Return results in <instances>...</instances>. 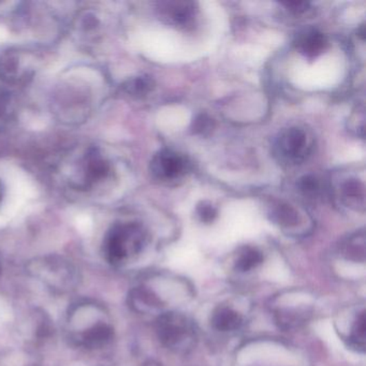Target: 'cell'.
Returning a JSON list of instances; mask_svg holds the SVG:
<instances>
[{
  "mask_svg": "<svg viewBox=\"0 0 366 366\" xmlns=\"http://www.w3.org/2000/svg\"><path fill=\"white\" fill-rule=\"evenodd\" d=\"M343 255L346 259L364 262L365 260V238L364 233L356 234L347 241L343 247Z\"/></svg>",
  "mask_w": 366,
  "mask_h": 366,
  "instance_id": "7c38bea8",
  "label": "cell"
},
{
  "mask_svg": "<svg viewBox=\"0 0 366 366\" xmlns=\"http://www.w3.org/2000/svg\"><path fill=\"white\" fill-rule=\"evenodd\" d=\"M343 196L347 205L364 209V186L361 182L356 180H350L345 183L343 186Z\"/></svg>",
  "mask_w": 366,
  "mask_h": 366,
  "instance_id": "8fae6325",
  "label": "cell"
},
{
  "mask_svg": "<svg viewBox=\"0 0 366 366\" xmlns=\"http://www.w3.org/2000/svg\"><path fill=\"white\" fill-rule=\"evenodd\" d=\"M154 88V81L148 77H139L134 80L129 81L126 84L127 92L131 95L142 96L151 92Z\"/></svg>",
  "mask_w": 366,
  "mask_h": 366,
  "instance_id": "2e32d148",
  "label": "cell"
},
{
  "mask_svg": "<svg viewBox=\"0 0 366 366\" xmlns=\"http://www.w3.org/2000/svg\"><path fill=\"white\" fill-rule=\"evenodd\" d=\"M129 301H130V305L132 306L134 311L141 314H148L157 311L159 306H161L159 298L152 291L142 288V287L131 291L130 296H129Z\"/></svg>",
  "mask_w": 366,
  "mask_h": 366,
  "instance_id": "9c48e42d",
  "label": "cell"
},
{
  "mask_svg": "<svg viewBox=\"0 0 366 366\" xmlns=\"http://www.w3.org/2000/svg\"><path fill=\"white\" fill-rule=\"evenodd\" d=\"M156 331L158 338L170 349L185 352L194 346L196 338L194 325L181 314L165 313L159 316Z\"/></svg>",
  "mask_w": 366,
  "mask_h": 366,
  "instance_id": "3957f363",
  "label": "cell"
},
{
  "mask_svg": "<svg viewBox=\"0 0 366 366\" xmlns=\"http://www.w3.org/2000/svg\"><path fill=\"white\" fill-rule=\"evenodd\" d=\"M113 336H114V332L111 325L99 321L96 325L83 330L79 334L78 340L86 348L95 349V348H101L109 344Z\"/></svg>",
  "mask_w": 366,
  "mask_h": 366,
  "instance_id": "ba28073f",
  "label": "cell"
},
{
  "mask_svg": "<svg viewBox=\"0 0 366 366\" xmlns=\"http://www.w3.org/2000/svg\"><path fill=\"white\" fill-rule=\"evenodd\" d=\"M196 214L199 216L200 221L209 223L216 218L217 211H216L215 207L212 204L207 203V202H201L198 205Z\"/></svg>",
  "mask_w": 366,
  "mask_h": 366,
  "instance_id": "d6986e66",
  "label": "cell"
},
{
  "mask_svg": "<svg viewBox=\"0 0 366 366\" xmlns=\"http://www.w3.org/2000/svg\"><path fill=\"white\" fill-rule=\"evenodd\" d=\"M145 233L134 223H117L110 229L103 243L105 258L112 265H121L141 252Z\"/></svg>",
  "mask_w": 366,
  "mask_h": 366,
  "instance_id": "6da1fadb",
  "label": "cell"
},
{
  "mask_svg": "<svg viewBox=\"0 0 366 366\" xmlns=\"http://www.w3.org/2000/svg\"><path fill=\"white\" fill-rule=\"evenodd\" d=\"M212 325L216 330L228 332L234 331L242 325V318L229 307H219L212 316Z\"/></svg>",
  "mask_w": 366,
  "mask_h": 366,
  "instance_id": "30bf717a",
  "label": "cell"
},
{
  "mask_svg": "<svg viewBox=\"0 0 366 366\" xmlns=\"http://www.w3.org/2000/svg\"><path fill=\"white\" fill-rule=\"evenodd\" d=\"M283 5L294 14H301V13L306 12L309 8V3H305V1H287V3H283Z\"/></svg>",
  "mask_w": 366,
  "mask_h": 366,
  "instance_id": "ffe728a7",
  "label": "cell"
},
{
  "mask_svg": "<svg viewBox=\"0 0 366 366\" xmlns=\"http://www.w3.org/2000/svg\"><path fill=\"white\" fill-rule=\"evenodd\" d=\"M294 44L300 53L313 59L327 49V40L325 34L318 30H306L298 34Z\"/></svg>",
  "mask_w": 366,
  "mask_h": 366,
  "instance_id": "52a82bcc",
  "label": "cell"
},
{
  "mask_svg": "<svg viewBox=\"0 0 366 366\" xmlns=\"http://www.w3.org/2000/svg\"><path fill=\"white\" fill-rule=\"evenodd\" d=\"M263 257L256 248L247 247L243 250L236 261V269L240 272H247L261 263Z\"/></svg>",
  "mask_w": 366,
  "mask_h": 366,
  "instance_id": "5bb4252c",
  "label": "cell"
},
{
  "mask_svg": "<svg viewBox=\"0 0 366 366\" xmlns=\"http://www.w3.org/2000/svg\"><path fill=\"white\" fill-rule=\"evenodd\" d=\"M1 270H3V267H1V261H0V274H1Z\"/></svg>",
  "mask_w": 366,
  "mask_h": 366,
  "instance_id": "7402d4cb",
  "label": "cell"
},
{
  "mask_svg": "<svg viewBox=\"0 0 366 366\" xmlns=\"http://www.w3.org/2000/svg\"><path fill=\"white\" fill-rule=\"evenodd\" d=\"M158 9L165 23L180 27L190 24L196 11V5L190 1H165Z\"/></svg>",
  "mask_w": 366,
  "mask_h": 366,
  "instance_id": "8992f818",
  "label": "cell"
},
{
  "mask_svg": "<svg viewBox=\"0 0 366 366\" xmlns=\"http://www.w3.org/2000/svg\"><path fill=\"white\" fill-rule=\"evenodd\" d=\"M145 366H159V364L155 363V362H148L145 364Z\"/></svg>",
  "mask_w": 366,
  "mask_h": 366,
  "instance_id": "44dd1931",
  "label": "cell"
},
{
  "mask_svg": "<svg viewBox=\"0 0 366 366\" xmlns=\"http://www.w3.org/2000/svg\"><path fill=\"white\" fill-rule=\"evenodd\" d=\"M272 221L281 227H292L298 225V214L294 207L287 204H281L276 206L271 213Z\"/></svg>",
  "mask_w": 366,
  "mask_h": 366,
  "instance_id": "4fadbf2b",
  "label": "cell"
},
{
  "mask_svg": "<svg viewBox=\"0 0 366 366\" xmlns=\"http://www.w3.org/2000/svg\"><path fill=\"white\" fill-rule=\"evenodd\" d=\"M298 187H300V190L303 192L304 196H309V198L317 196L319 190H321V184L313 175L302 177L298 182Z\"/></svg>",
  "mask_w": 366,
  "mask_h": 366,
  "instance_id": "e0dca14e",
  "label": "cell"
},
{
  "mask_svg": "<svg viewBox=\"0 0 366 366\" xmlns=\"http://www.w3.org/2000/svg\"><path fill=\"white\" fill-rule=\"evenodd\" d=\"M214 121L206 114H199L192 121V128L194 134H206L211 132Z\"/></svg>",
  "mask_w": 366,
  "mask_h": 366,
  "instance_id": "ac0fdd59",
  "label": "cell"
},
{
  "mask_svg": "<svg viewBox=\"0 0 366 366\" xmlns=\"http://www.w3.org/2000/svg\"><path fill=\"white\" fill-rule=\"evenodd\" d=\"M32 276L59 292L71 290L78 285V271L71 263L57 257L34 260L28 267Z\"/></svg>",
  "mask_w": 366,
  "mask_h": 366,
  "instance_id": "7a4b0ae2",
  "label": "cell"
},
{
  "mask_svg": "<svg viewBox=\"0 0 366 366\" xmlns=\"http://www.w3.org/2000/svg\"><path fill=\"white\" fill-rule=\"evenodd\" d=\"M365 314L363 311L356 317L349 337L350 346L362 352L365 350Z\"/></svg>",
  "mask_w": 366,
  "mask_h": 366,
  "instance_id": "9a60e30c",
  "label": "cell"
},
{
  "mask_svg": "<svg viewBox=\"0 0 366 366\" xmlns=\"http://www.w3.org/2000/svg\"><path fill=\"white\" fill-rule=\"evenodd\" d=\"M186 169L185 158L170 150L159 152L151 163V172L163 181L175 180L185 174Z\"/></svg>",
  "mask_w": 366,
  "mask_h": 366,
  "instance_id": "5b68a950",
  "label": "cell"
},
{
  "mask_svg": "<svg viewBox=\"0 0 366 366\" xmlns=\"http://www.w3.org/2000/svg\"><path fill=\"white\" fill-rule=\"evenodd\" d=\"M307 134L302 129L292 127L279 134L275 142V154L283 163L298 165L305 161L309 153Z\"/></svg>",
  "mask_w": 366,
  "mask_h": 366,
  "instance_id": "277c9868",
  "label": "cell"
}]
</instances>
